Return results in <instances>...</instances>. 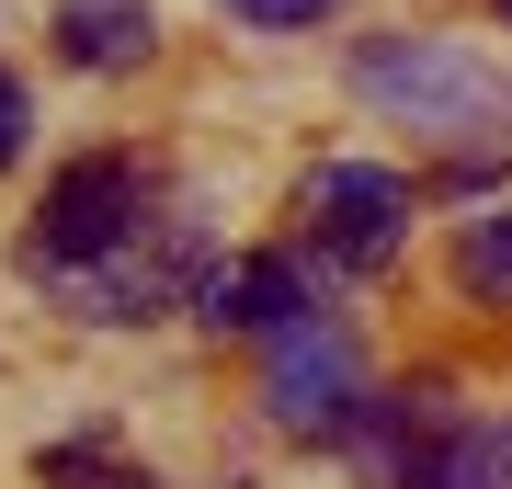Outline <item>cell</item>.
<instances>
[{
	"instance_id": "cell-1",
	"label": "cell",
	"mask_w": 512,
	"mask_h": 489,
	"mask_svg": "<svg viewBox=\"0 0 512 489\" xmlns=\"http://www.w3.org/2000/svg\"><path fill=\"white\" fill-rule=\"evenodd\" d=\"M353 91L387 126H421L444 148H501L512 137V69L456 35H365L353 46Z\"/></svg>"
},
{
	"instance_id": "cell-2",
	"label": "cell",
	"mask_w": 512,
	"mask_h": 489,
	"mask_svg": "<svg viewBox=\"0 0 512 489\" xmlns=\"http://www.w3.org/2000/svg\"><path fill=\"white\" fill-rule=\"evenodd\" d=\"M57 296H69L80 319H160V308H183V296H205V239H194V217L183 205H148V217L114 239V251H92V262H69L57 273Z\"/></svg>"
},
{
	"instance_id": "cell-3",
	"label": "cell",
	"mask_w": 512,
	"mask_h": 489,
	"mask_svg": "<svg viewBox=\"0 0 512 489\" xmlns=\"http://www.w3.org/2000/svg\"><path fill=\"white\" fill-rule=\"evenodd\" d=\"M262 410H274V433L296 444H353L365 433V353H353V330L342 319H285L274 330V364H262Z\"/></svg>"
},
{
	"instance_id": "cell-4",
	"label": "cell",
	"mask_w": 512,
	"mask_h": 489,
	"mask_svg": "<svg viewBox=\"0 0 512 489\" xmlns=\"http://www.w3.org/2000/svg\"><path fill=\"white\" fill-rule=\"evenodd\" d=\"M148 205H160V171H137L126 148H92V160H69L46 182V217H35V239H23V273L35 285H57L69 262H92V251H114Z\"/></svg>"
},
{
	"instance_id": "cell-5",
	"label": "cell",
	"mask_w": 512,
	"mask_h": 489,
	"mask_svg": "<svg viewBox=\"0 0 512 489\" xmlns=\"http://www.w3.org/2000/svg\"><path fill=\"white\" fill-rule=\"evenodd\" d=\"M365 455H376L387 489H512V410L501 421H467V410H444V399H410V410L376 421Z\"/></svg>"
},
{
	"instance_id": "cell-6",
	"label": "cell",
	"mask_w": 512,
	"mask_h": 489,
	"mask_svg": "<svg viewBox=\"0 0 512 489\" xmlns=\"http://www.w3.org/2000/svg\"><path fill=\"white\" fill-rule=\"evenodd\" d=\"M296 217L319 228V251H330V262L376 273V262H399V239H410V182H399V171H376V160H319V171H308V194H296Z\"/></svg>"
},
{
	"instance_id": "cell-7",
	"label": "cell",
	"mask_w": 512,
	"mask_h": 489,
	"mask_svg": "<svg viewBox=\"0 0 512 489\" xmlns=\"http://www.w3.org/2000/svg\"><path fill=\"white\" fill-rule=\"evenodd\" d=\"M194 319L205 330H262V342H274L285 319H308V285H296L285 251H251V262H217V273H205Z\"/></svg>"
},
{
	"instance_id": "cell-8",
	"label": "cell",
	"mask_w": 512,
	"mask_h": 489,
	"mask_svg": "<svg viewBox=\"0 0 512 489\" xmlns=\"http://www.w3.org/2000/svg\"><path fill=\"white\" fill-rule=\"evenodd\" d=\"M148 35H160L148 0H69V12H57V57H69V69H137Z\"/></svg>"
},
{
	"instance_id": "cell-9",
	"label": "cell",
	"mask_w": 512,
	"mask_h": 489,
	"mask_svg": "<svg viewBox=\"0 0 512 489\" xmlns=\"http://www.w3.org/2000/svg\"><path fill=\"white\" fill-rule=\"evenodd\" d=\"M456 285L478 296V308H512V205H490V217L456 228Z\"/></svg>"
},
{
	"instance_id": "cell-10",
	"label": "cell",
	"mask_w": 512,
	"mask_h": 489,
	"mask_svg": "<svg viewBox=\"0 0 512 489\" xmlns=\"http://www.w3.org/2000/svg\"><path fill=\"white\" fill-rule=\"evenodd\" d=\"M228 12H251V23H319V12H342V0H228Z\"/></svg>"
},
{
	"instance_id": "cell-11",
	"label": "cell",
	"mask_w": 512,
	"mask_h": 489,
	"mask_svg": "<svg viewBox=\"0 0 512 489\" xmlns=\"http://www.w3.org/2000/svg\"><path fill=\"white\" fill-rule=\"evenodd\" d=\"M0 160H23V80H0Z\"/></svg>"
},
{
	"instance_id": "cell-12",
	"label": "cell",
	"mask_w": 512,
	"mask_h": 489,
	"mask_svg": "<svg viewBox=\"0 0 512 489\" xmlns=\"http://www.w3.org/2000/svg\"><path fill=\"white\" fill-rule=\"evenodd\" d=\"M103 489H160V478H103Z\"/></svg>"
},
{
	"instance_id": "cell-13",
	"label": "cell",
	"mask_w": 512,
	"mask_h": 489,
	"mask_svg": "<svg viewBox=\"0 0 512 489\" xmlns=\"http://www.w3.org/2000/svg\"><path fill=\"white\" fill-rule=\"evenodd\" d=\"M501 12H512V0H501Z\"/></svg>"
}]
</instances>
